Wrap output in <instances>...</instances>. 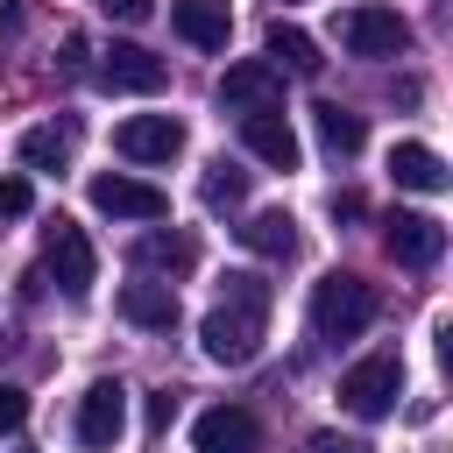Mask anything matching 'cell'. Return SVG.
I'll return each instance as SVG.
<instances>
[{"label":"cell","instance_id":"9a60e30c","mask_svg":"<svg viewBox=\"0 0 453 453\" xmlns=\"http://www.w3.org/2000/svg\"><path fill=\"white\" fill-rule=\"evenodd\" d=\"M170 28H177L191 50H226L234 14H226V0H170Z\"/></svg>","mask_w":453,"mask_h":453},{"label":"cell","instance_id":"d4e9b609","mask_svg":"<svg viewBox=\"0 0 453 453\" xmlns=\"http://www.w3.org/2000/svg\"><path fill=\"white\" fill-rule=\"evenodd\" d=\"M106 7V21H149L156 14V0H99Z\"/></svg>","mask_w":453,"mask_h":453},{"label":"cell","instance_id":"52a82bcc","mask_svg":"<svg viewBox=\"0 0 453 453\" xmlns=\"http://www.w3.org/2000/svg\"><path fill=\"white\" fill-rule=\"evenodd\" d=\"M219 106H234L241 120H248V113H283V71L262 64V57L226 64V78H219Z\"/></svg>","mask_w":453,"mask_h":453},{"label":"cell","instance_id":"3957f363","mask_svg":"<svg viewBox=\"0 0 453 453\" xmlns=\"http://www.w3.org/2000/svg\"><path fill=\"white\" fill-rule=\"evenodd\" d=\"M42 269L57 276V290H64V297H85V290H92L99 255H92V241H85V226H78V219H64V212H57V219L42 226Z\"/></svg>","mask_w":453,"mask_h":453},{"label":"cell","instance_id":"6da1fadb","mask_svg":"<svg viewBox=\"0 0 453 453\" xmlns=\"http://www.w3.org/2000/svg\"><path fill=\"white\" fill-rule=\"evenodd\" d=\"M262 326H269V283H262L255 269H234V276L219 283V304L205 311L198 340H205V354H212L219 368H248V361L262 354Z\"/></svg>","mask_w":453,"mask_h":453},{"label":"cell","instance_id":"5b68a950","mask_svg":"<svg viewBox=\"0 0 453 453\" xmlns=\"http://www.w3.org/2000/svg\"><path fill=\"white\" fill-rule=\"evenodd\" d=\"M340 42L354 57H403L411 50V21L396 7H347L340 14Z\"/></svg>","mask_w":453,"mask_h":453},{"label":"cell","instance_id":"cb8c5ba5","mask_svg":"<svg viewBox=\"0 0 453 453\" xmlns=\"http://www.w3.org/2000/svg\"><path fill=\"white\" fill-rule=\"evenodd\" d=\"M21 418H28V389L0 382V432H21Z\"/></svg>","mask_w":453,"mask_h":453},{"label":"cell","instance_id":"484cf974","mask_svg":"<svg viewBox=\"0 0 453 453\" xmlns=\"http://www.w3.org/2000/svg\"><path fill=\"white\" fill-rule=\"evenodd\" d=\"M304 453H368V446H361V439H340V432H311Z\"/></svg>","mask_w":453,"mask_h":453},{"label":"cell","instance_id":"ba28073f","mask_svg":"<svg viewBox=\"0 0 453 453\" xmlns=\"http://www.w3.org/2000/svg\"><path fill=\"white\" fill-rule=\"evenodd\" d=\"M92 205L106 212V219H163L170 212V198L156 191V184H142V177H120V170H106V177H92Z\"/></svg>","mask_w":453,"mask_h":453},{"label":"cell","instance_id":"83f0119b","mask_svg":"<svg viewBox=\"0 0 453 453\" xmlns=\"http://www.w3.org/2000/svg\"><path fill=\"white\" fill-rule=\"evenodd\" d=\"M276 7H297V0H276Z\"/></svg>","mask_w":453,"mask_h":453},{"label":"cell","instance_id":"ac0fdd59","mask_svg":"<svg viewBox=\"0 0 453 453\" xmlns=\"http://www.w3.org/2000/svg\"><path fill=\"white\" fill-rule=\"evenodd\" d=\"M269 57H276V71H290V78H319V42L297 28V21H269Z\"/></svg>","mask_w":453,"mask_h":453},{"label":"cell","instance_id":"7402d4cb","mask_svg":"<svg viewBox=\"0 0 453 453\" xmlns=\"http://www.w3.org/2000/svg\"><path fill=\"white\" fill-rule=\"evenodd\" d=\"M241 198H248V170H234V163H212V170H205V205H212V212H234Z\"/></svg>","mask_w":453,"mask_h":453},{"label":"cell","instance_id":"7a4b0ae2","mask_svg":"<svg viewBox=\"0 0 453 453\" xmlns=\"http://www.w3.org/2000/svg\"><path fill=\"white\" fill-rule=\"evenodd\" d=\"M368 319H375V283H361L347 269L311 283V333L319 340H354V333H368Z\"/></svg>","mask_w":453,"mask_h":453},{"label":"cell","instance_id":"ffe728a7","mask_svg":"<svg viewBox=\"0 0 453 453\" xmlns=\"http://www.w3.org/2000/svg\"><path fill=\"white\" fill-rule=\"evenodd\" d=\"M311 127H319L326 156H361V142H368L361 113H347V106H333V99H319V106H311Z\"/></svg>","mask_w":453,"mask_h":453},{"label":"cell","instance_id":"4316f807","mask_svg":"<svg viewBox=\"0 0 453 453\" xmlns=\"http://www.w3.org/2000/svg\"><path fill=\"white\" fill-rule=\"evenodd\" d=\"M170 418H177V389H163V396L149 403V425H156V432H170Z\"/></svg>","mask_w":453,"mask_h":453},{"label":"cell","instance_id":"f1b7e54d","mask_svg":"<svg viewBox=\"0 0 453 453\" xmlns=\"http://www.w3.org/2000/svg\"><path fill=\"white\" fill-rule=\"evenodd\" d=\"M0 354H7V340H0Z\"/></svg>","mask_w":453,"mask_h":453},{"label":"cell","instance_id":"8fae6325","mask_svg":"<svg viewBox=\"0 0 453 453\" xmlns=\"http://www.w3.org/2000/svg\"><path fill=\"white\" fill-rule=\"evenodd\" d=\"M163 57L156 50H142V42H113L106 57H99V85L106 92H163Z\"/></svg>","mask_w":453,"mask_h":453},{"label":"cell","instance_id":"5bb4252c","mask_svg":"<svg viewBox=\"0 0 453 453\" xmlns=\"http://www.w3.org/2000/svg\"><path fill=\"white\" fill-rule=\"evenodd\" d=\"M127 262H134L142 276H184V269L198 262V241H191V234H170V226H149V234L127 248Z\"/></svg>","mask_w":453,"mask_h":453},{"label":"cell","instance_id":"8992f818","mask_svg":"<svg viewBox=\"0 0 453 453\" xmlns=\"http://www.w3.org/2000/svg\"><path fill=\"white\" fill-rule=\"evenodd\" d=\"M120 432H127V389L106 375V382H92V389L78 396V446H85V453H113Z\"/></svg>","mask_w":453,"mask_h":453},{"label":"cell","instance_id":"603a6c76","mask_svg":"<svg viewBox=\"0 0 453 453\" xmlns=\"http://www.w3.org/2000/svg\"><path fill=\"white\" fill-rule=\"evenodd\" d=\"M35 205V184L28 177H0V219H21Z\"/></svg>","mask_w":453,"mask_h":453},{"label":"cell","instance_id":"d6986e66","mask_svg":"<svg viewBox=\"0 0 453 453\" xmlns=\"http://www.w3.org/2000/svg\"><path fill=\"white\" fill-rule=\"evenodd\" d=\"M389 170H396L403 191H446V163H439V149H425V142H396V149H389Z\"/></svg>","mask_w":453,"mask_h":453},{"label":"cell","instance_id":"7c38bea8","mask_svg":"<svg viewBox=\"0 0 453 453\" xmlns=\"http://www.w3.org/2000/svg\"><path fill=\"white\" fill-rule=\"evenodd\" d=\"M191 446H198V453H255V446H262V425H255V411L219 403V411H205V418L191 425Z\"/></svg>","mask_w":453,"mask_h":453},{"label":"cell","instance_id":"4fadbf2b","mask_svg":"<svg viewBox=\"0 0 453 453\" xmlns=\"http://www.w3.org/2000/svg\"><path fill=\"white\" fill-rule=\"evenodd\" d=\"M241 149L255 156V163H269V170H297V127L283 120V113H248L241 120Z\"/></svg>","mask_w":453,"mask_h":453},{"label":"cell","instance_id":"e0dca14e","mask_svg":"<svg viewBox=\"0 0 453 453\" xmlns=\"http://www.w3.org/2000/svg\"><path fill=\"white\" fill-rule=\"evenodd\" d=\"M241 248H255V255H269V262H290V255H297V219H290L283 205H269V212H255V219L241 226Z\"/></svg>","mask_w":453,"mask_h":453},{"label":"cell","instance_id":"30bf717a","mask_svg":"<svg viewBox=\"0 0 453 453\" xmlns=\"http://www.w3.org/2000/svg\"><path fill=\"white\" fill-rule=\"evenodd\" d=\"M382 226H389L382 241H389V255H396L403 269H432V262L446 255V226H439L432 212H389Z\"/></svg>","mask_w":453,"mask_h":453},{"label":"cell","instance_id":"44dd1931","mask_svg":"<svg viewBox=\"0 0 453 453\" xmlns=\"http://www.w3.org/2000/svg\"><path fill=\"white\" fill-rule=\"evenodd\" d=\"M21 163L28 170H64L71 163V127H28L21 134Z\"/></svg>","mask_w":453,"mask_h":453},{"label":"cell","instance_id":"9c48e42d","mask_svg":"<svg viewBox=\"0 0 453 453\" xmlns=\"http://www.w3.org/2000/svg\"><path fill=\"white\" fill-rule=\"evenodd\" d=\"M113 149H120L127 163H170V156L184 149V120H170V113H134V120H120Z\"/></svg>","mask_w":453,"mask_h":453},{"label":"cell","instance_id":"277c9868","mask_svg":"<svg viewBox=\"0 0 453 453\" xmlns=\"http://www.w3.org/2000/svg\"><path fill=\"white\" fill-rule=\"evenodd\" d=\"M396 396H403V361H396V354H368V361H354V368L340 375V403H347L354 418H389Z\"/></svg>","mask_w":453,"mask_h":453},{"label":"cell","instance_id":"2e32d148","mask_svg":"<svg viewBox=\"0 0 453 453\" xmlns=\"http://www.w3.org/2000/svg\"><path fill=\"white\" fill-rule=\"evenodd\" d=\"M120 319H127V326H142V333H170V326H177V290L142 276V283H127V290H120Z\"/></svg>","mask_w":453,"mask_h":453}]
</instances>
